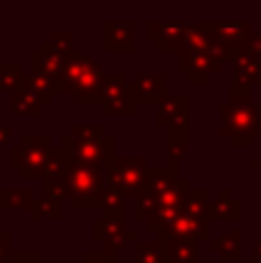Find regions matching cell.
<instances>
[{
  "instance_id": "obj_38",
  "label": "cell",
  "mask_w": 261,
  "mask_h": 263,
  "mask_svg": "<svg viewBox=\"0 0 261 263\" xmlns=\"http://www.w3.org/2000/svg\"><path fill=\"white\" fill-rule=\"evenodd\" d=\"M250 261H261V240L254 242V247H252V256H250Z\"/></svg>"
},
{
  "instance_id": "obj_7",
  "label": "cell",
  "mask_w": 261,
  "mask_h": 263,
  "mask_svg": "<svg viewBox=\"0 0 261 263\" xmlns=\"http://www.w3.org/2000/svg\"><path fill=\"white\" fill-rule=\"evenodd\" d=\"M148 162L146 157H118L104 168L106 187L116 190L125 199H139L148 185Z\"/></svg>"
},
{
  "instance_id": "obj_25",
  "label": "cell",
  "mask_w": 261,
  "mask_h": 263,
  "mask_svg": "<svg viewBox=\"0 0 261 263\" xmlns=\"http://www.w3.org/2000/svg\"><path fill=\"white\" fill-rule=\"evenodd\" d=\"M134 263H169L160 238L155 240H134Z\"/></svg>"
},
{
  "instance_id": "obj_9",
  "label": "cell",
  "mask_w": 261,
  "mask_h": 263,
  "mask_svg": "<svg viewBox=\"0 0 261 263\" xmlns=\"http://www.w3.org/2000/svg\"><path fill=\"white\" fill-rule=\"evenodd\" d=\"M102 104L106 116H134L137 114V100L132 92V83L123 72L104 74L102 77Z\"/></svg>"
},
{
  "instance_id": "obj_18",
  "label": "cell",
  "mask_w": 261,
  "mask_h": 263,
  "mask_svg": "<svg viewBox=\"0 0 261 263\" xmlns=\"http://www.w3.org/2000/svg\"><path fill=\"white\" fill-rule=\"evenodd\" d=\"M67 58L69 55H65L63 51H58L51 42H44V44L40 46V51H35V53L30 55V69L32 72L46 74V77H51L55 81V79L60 77V72H63V65Z\"/></svg>"
},
{
  "instance_id": "obj_27",
  "label": "cell",
  "mask_w": 261,
  "mask_h": 263,
  "mask_svg": "<svg viewBox=\"0 0 261 263\" xmlns=\"http://www.w3.org/2000/svg\"><path fill=\"white\" fill-rule=\"evenodd\" d=\"M190 148V123L166 127V153L171 159H180Z\"/></svg>"
},
{
  "instance_id": "obj_29",
  "label": "cell",
  "mask_w": 261,
  "mask_h": 263,
  "mask_svg": "<svg viewBox=\"0 0 261 263\" xmlns=\"http://www.w3.org/2000/svg\"><path fill=\"white\" fill-rule=\"evenodd\" d=\"M30 201V190H0V208L3 210H28Z\"/></svg>"
},
{
  "instance_id": "obj_35",
  "label": "cell",
  "mask_w": 261,
  "mask_h": 263,
  "mask_svg": "<svg viewBox=\"0 0 261 263\" xmlns=\"http://www.w3.org/2000/svg\"><path fill=\"white\" fill-rule=\"evenodd\" d=\"M9 247H12V233L0 227V263H5L9 259V254H12Z\"/></svg>"
},
{
  "instance_id": "obj_8",
  "label": "cell",
  "mask_w": 261,
  "mask_h": 263,
  "mask_svg": "<svg viewBox=\"0 0 261 263\" xmlns=\"http://www.w3.org/2000/svg\"><path fill=\"white\" fill-rule=\"evenodd\" d=\"M58 148L72 164H83V166L106 168L116 157L114 136H106L102 141H79L72 136H65L58 143Z\"/></svg>"
},
{
  "instance_id": "obj_20",
  "label": "cell",
  "mask_w": 261,
  "mask_h": 263,
  "mask_svg": "<svg viewBox=\"0 0 261 263\" xmlns=\"http://www.w3.org/2000/svg\"><path fill=\"white\" fill-rule=\"evenodd\" d=\"M169 263H199V242L183 236H157Z\"/></svg>"
},
{
  "instance_id": "obj_12",
  "label": "cell",
  "mask_w": 261,
  "mask_h": 263,
  "mask_svg": "<svg viewBox=\"0 0 261 263\" xmlns=\"http://www.w3.org/2000/svg\"><path fill=\"white\" fill-rule=\"evenodd\" d=\"M190 23L185 21H148L146 23V40L155 44L160 53H176L188 35Z\"/></svg>"
},
{
  "instance_id": "obj_17",
  "label": "cell",
  "mask_w": 261,
  "mask_h": 263,
  "mask_svg": "<svg viewBox=\"0 0 261 263\" xmlns=\"http://www.w3.org/2000/svg\"><path fill=\"white\" fill-rule=\"evenodd\" d=\"M134 28L132 18L125 21H106L104 23V49L109 53H132L134 51Z\"/></svg>"
},
{
  "instance_id": "obj_15",
  "label": "cell",
  "mask_w": 261,
  "mask_h": 263,
  "mask_svg": "<svg viewBox=\"0 0 261 263\" xmlns=\"http://www.w3.org/2000/svg\"><path fill=\"white\" fill-rule=\"evenodd\" d=\"M169 77L164 72H139L132 79V92L139 106H155L166 95Z\"/></svg>"
},
{
  "instance_id": "obj_37",
  "label": "cell",
  "mask_w": 261,
  "mask_h": 263,
  "mask_svg": "<svg viewBox=\"0 0 261 263\" xmlns=\"http://www.w3.org/2000/svg\"><path fill=\"white\" fill-rule=\"evenodd\" d=\"M9 143H12V132L0 120V153H3V148H9Z\"/></svg>"
},
{
  "instance_id": "obj_1",
  "label": "cell",
  "mask_w": 261,
  "mask_h": 263,
  "mask_svg": "<svg viewBox=\"0 0 261 263\" xmlns=\"http://www.w3.org/2000/svg\"><path fill=\"white\" fill-rule=\"evenodd\" d=\"M211 192L206 187H190L183 205L166 208L146 219V229L155 236H183L192 238L199 245L211 240V219H208Z\"/></svg>"
},
{
  "instance_id": "obj_23",
  "label": "cell",
  "mask_w": 261,
  "mask_h": 263,
  "mask_svg": "<svg viewBox=\"0 0 261 263\" xmlns=\"http://www.w3.org/2000/svg\"><path fill=\"white\" fill-rule=\"evenodd\" d=\"M9 109L14 116H40L44 111V104L32 95V90L21 79V86L9 92Z\"/></svg>"
},
{
  "instance_id": "obj_26",
  "label": "cell",
  "mask_w": 261,
  "mask_h": 263,
  "mask_svg": "<svg viewBox=\"0 0 261 263\" xmlns=\"http://www.w3.org/2000/svg\"><path fill=\"white\" fill-rule=\"evenodd\" d=\"M28 213H30L32 222H40V219L60 222V219H63V201L40 196V199H32L30 201V208H28Z\"/></svg>"
},
{
  "instance_id": "obj_34",
  "label": "cell",
  "mask_w": 261,
  "mask_h": 263,
  "mask_svg": "<svg viewBox=\"0 0 261 263\" xmlns=\"http://www.w3.org/2000/svg\"><path fill=\"white\" fill-rule=\"evenodd\" d=\"M5 263H42V254L40 252H16V254H9Z\"/></svg>"
},
{
  "instance_id": "obj_6",
  "label": "cell",
  "mask_w": 261,
  "mask_h": 263,
  "mask_svg": "<svg viewBox=\"0 0 261 263\" xmlns=\"http://www.w3.org/2000/svg\"><path fill=\"white\" fill-rule=\"evenodd\" d=\"M106 178L104 168L72 164L67 173V199L74 210H100Z\"/></svg>"
},
{
  "instance_id": "obj_28",
  "label": "cell",
  "mask_w": 261,
  "mask_h": 263,
  "mask_svg": "<svg viewBox=\"0 0 261 263\" xmlns=\"http://www.w3.org/2000/svg\"><path fill=\"white\" fill-rule=\"evenodd\" d=\"M127 199L123 194H118L116 190L111 187H104V194H102L100 201V210H104V217H123L127 215V208H125Z\"/></svg>"
},
{
  "instance_id": "obj_2",
  "label": "cell",
  "mask_w": 261,
  "mask_h": 263,
  "mask_svg": "<svg viewBox=\"0 0 261 263\" xmlns=\"http://www.w3.org/2000/svg\"><path fill=\"white\" fill-rule=\"evenodd\" d=\"M190 190L188 178L178 176V159L166 162V166H151L148 168V185L139 199H134V217L139 222H146L151 215L166 208H178L183 205Z\"/></svg>"
},
{
  "instance_id": "obj_31",
  "label": "cell",
  "mask_w": 261,
  "mask_h": 263,
  "mask_svg": "<svg viewBox=\"0 0 261 263\" xmlns=\"http://www.w3.org/2000/svg\"><path fill=\"white\" fill-rule=\"evenodd\" d=\"M72 139H79V141H102L106 139V129L102 125H77L72 127Z\"/></svg>"
},
{
  "instance_id": "obj_13",
  "label": "cell",
  "mask_w": 261,
  "mask_h": 263,
  "mask_svg": "<svg viewBox=\"0 0 261 263\" xmlns=\"http://www.w3.org/2000/svg\"><path fill=\"white\" fill-rule=\"evenodd\" d=\"M69 166H72V162H69V159L63 155V150L55 145L53 159H51L49 168L44 171V176L40 178V180H42L40 196L55 199V201H65V199H67V173H69Z\"/></svg>"
},
{
  "instance_id": "obj_4",
  "label": "cell",
  "mask_w": 261,
  "mask_h": 263,
  "mask_svg": "<svg viewBox=\"0 0 261 263\" xmlns=\"http://www.w3.org/2000/svg\"><path fill=\"white\" fill-rule=\"evenodd\" d=\"M102 65L92 55L74 51L63 65V72L55 79L58 95H69L74 104H102Z\"/></svg>"
},
{
  "instance_id": "obj_14",
  "label": "cell",
  "mask_w": 261,
  "mask_h": 263,
  "mask_svg": "<svg viewBox=\"0 0 261 263\" xmlns=\"http://www.w3.org/2000/svg\"><path fill=\"white\" fill-rule=\"evenodd\" d=\"M213 35L231 55V63L238 53L248 49L252 37V23L250 21H213Z\"/></svg>"
},
{
  "instance_id": "obj_40",
  "label": "cell",
  "mask_w": 261,
  "mask_h": 263,
  "mask_svg": "<svg viewBox=\"0 0 261 263\" xmlns=\"http://www.w3.org/2000/svg\"><path fill=\"white\" fill-rule=\"evenodd\" d=\"M257 139H261V104H259V125H257Z\"/></svg>"
},
{
  "instance_id": "obj_33",
  "label": "cell",
  "mask_w": 261,
  "mask_h": 263,
  "mask_svg": "<svg viewBox=\"0 0 261 263\" xmlns=\"http://www.w3.org/2000/svg\"><path fill=\"white\" fill-rule=\"evenodd\" d=\"M74 263H118L114 259V252H83L81 261H74Z\"/></svg>"
},
{
  "instance_id": "obj_41",
  "label": "cell",
  "mask_w": 261,
  "mask_h": 263,
  "mask_svg": "<svg viewBox=\"0 0 261 263\" xmlns=\"http://www.w3.org/2000/svg\"><path fill=\"white\" fill-rule=\"evenodd\" d=\"M240 263H243V261H240ZM245 263H261V261H245Z\"/></svg>"
},
{
  "instance_id": "obj_21",
  "label": "cell",
  "mask_w": 261,
  "mask_h": 263,
  "mask_svg": "<svg viewBox=\"0 0 261 263\" xmlns=\"http://www.w3.org/2000/svg\"><path fill=\"white\" fill-rule=\"evenodd\" d=\"M240 242H243V233L238 229L222 233L217 240H208V252L217 256L222 263H240Z\"/></svg>"
},
{
  "instance_id": "obj_11",
  "label": "cell",
  "mask_w": 261,
  "mask_h": 263,
  "mask_svg": "<svg viewBox=\"0 0 261 263\" xmlns=\"http://www.w3.org/2000/svg\"><path fill=\"white\" fill-rule=\"evenodd\" d=\"M92 238L106 252H118L137 240V231L127 229L123 217H102L95 219V224H92Z\"/></svg>"
},
{
  "instance_id": "obj_32",
  "label": "cell",
  "mask_w": 261,
  "mask_h": 263,
  "mask_svg": "<svg viewBox=\"0 0 261 263\" xmlns=\"http://www.w3.org/2000/svg\"><path fill=\"white\" fill-rule=\"evenodd\" d=\"M49 42L58 51H63L65 55H72L74 53V35H72V32H53V37H51Z\"/></svg>"
},
{
  "instance_id": "obj_16",
  "label": "cell",
  "mask_w": 261,
  "mask_h": 263,
  "mask_svg": "<svg viewBox=\"0 0 261 263\" xmlns=\"http://www.w3.org/2000/svg\"><path fill=\"white\" fill-rule=\"evenodd\" d=\"M157 114L155 125L157 127H174V125L190 123V97L178 92V95H169L166 92L160 102H157Z\"/></svg>"
},
{
  "instance_id": "obj_5",
  "label": "cell",
  "mask_w": 261,
  "mask_h": 263,
  "mask_svg": "<svg viewBox=\"0 0 261 263\" xmlns=\"http://www.w3.org/2000/svg\"><path fill=\"white\" fill-rule=\"evenodd\" d=\"M55 155V143L51 136H23L9 148V168L18 171L26 180H40Z\"/></svg>"
},
{
  "instance_id": "obj_19",
  "label": "cell",
  "mask_w": 261,
  "mask_h": 263,
  "mask_svg": "<svg viewBox=\"0 0 261 263\" xmlns=\"http://www.w3.org/2000/svg\"><path fill=\"white\" fill-rule=\"evenodd\" d=\"M243 215V203L231 194V190L222 187L217 199L208 201V219L213 222H238Z\"/></svg>"
},
{
  "instance_id": "obj_30",
  "label": "cell",
  "mask_w": 261,
  "mask_h": 263,
  "mask_svg": "<svg viewBox=\"0 0 261 263\" xmlns=\"http://www.w3.org/2000/svg\"><path fill=\"white\" fill-rule=\"evenodd\" d=\"M21 79H23L21 65H16V63H0V90L12 92L14 88L21 86Z\"/></svg>"
},
{
  "instance_id": "obj_3",
  "label": "cell",
  "mask_w": 261,
  "mask_h": 263,
  "mask_svg": "<svg viewBox=\"0 0 261 263\" xmlns=\"http://www.w3.org/2000/svg\"><path fill=\"white\" fill-rule=\"evenodd\" d=\"M220 136L229 141L231 148H250L259 125V104L252 102V88L231 83L229 100L220 106Z\"/></svg>"
},
{
  "instance_id": "obj_10",
  "label": "cell",
  "mask_w": 261,
  "mask_h": 263,
  "mask_svg": "<svg viewBox=\"0 0 261 263\" xmlns=\"http://www.w3.org/2000/svg\"><path fill=\"white\" fill-rule=\"evenodd\" d=\"M178 72L188 77L190 83H208L222 69V60L208 49H178Z\"/></svg>"
},
{
  "instance_id": "obj_24",
  "label": "cell",
  "mask_w": 261,
  "mask_h": 263,
  "mask_svg": "<svg viewBox=\"0 0 261 263\" xmlns=\"http://www.w3.org/2000/svg\"><path fill=\"white\" fill-rule=\"evenodd\" d=\"M23 83L30 88L32 95H35L44 106H49L51 102H53V97L58 95L55 81L51 77H46V74H42V72H32V69L30 72H23Z\"/></svg>"
},
{
  "instance_id": "obj_36",
  "label": "cell",
  "mask_w": 261,
  "mask_h": 263,
  "mask_svg": "<svg viewBox=\"0 0 261 263\" xmlns=\"http://www.w3.org/2000/svg\"><path fill=\"white\" fill-rule=\"evenodd\" d=\"M245 51H250V53H252L254 58H257L259 63H261V32H257V35L252 32V37H250L248 49H245Z\"/></svg>"
},
{
  "instance_id": "obj_22",
  "label": "cell",
  "mask_w": 261,
  "mask_h": 263,
  "mask_svg": "<svg viewBox=\"0 0 261 263\" xmlns=\"http://www.w3.org/2000/svg\"><path fill=\"white\" fill-rule=\"evenodd\" d=\"M234 83L245 88H252L261 83V63L250 51H243L234 58Z\"/></svg>"
},
{
  "instance_id": "obj_39",
  "label": "cell",
  "mask_w": 261,
  "mask_h": 263,
  "mask_svg": "<svg viewBox=\"0 0 261 263\" xmlns=\"http://www.w3.org/2000/svg\"><path fill=\"white\" fill-rule=\"evenodd\" d=\"M250 164H252L254 168H259V171H261V157H252V159H250Z\"/></svg>"
}]
</instances>
